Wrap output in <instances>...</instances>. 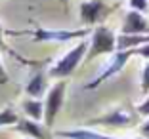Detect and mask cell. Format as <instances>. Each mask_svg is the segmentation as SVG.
I'll return each instance as SVG.
<instances>
[{
  "mask_svg": "<svg viewBox=\"0 0 149 139\" xmlns=\"http://www.w3.org/2000/svg\"><path fill=\"white\" fill-rule=\"evenodd\" d=\"M10 36H31L35 42H54V44H65L71 40H80L84 36H88L92 33L90 27L84 29H74V30H67V29H44V27H36L33 30H4Z\"/></svg>",
  "mask_w": 149,
  "mask_h": 139,
  "instance_id": "1",
  "label": "cell"
},
{
  "mask_svg": "<svg viewBox=\"0 0 149 139\" xmlns=\"http://www.w3.org/2000/svg\"><path fill=\"white\" fill-rule=\"evenodd\" d=\"M88 40H80L77 46H74L73 50H69V52L65 53V55L61 57L59 61H56L52 65V69L48 71V76H52V78H67V76H71V74L77 71V67L80 65L84 61V57H86V52H88Z\"/></svg>",
  "mask_w": 149,
  "mask_h": 139,
  "instance_id": "2",
  "label": "cell"
},
{
  "mask_svg": "<svg viewBox=\"0 0 149 139\" xmlns=\"http://www.w3.org/2000/svg\"><path fill=\"white\" fill-rule=\"evenodd\" d=\"M117 50V36L109 27H96L90 33V44H88V52L84 61H92L97 55H105L113 53Z\"/></svg>",
  "mask_w": 149,
  "mask_h": 139,
  "instance_id": "3",
  "label": "cell"
},
{
  "mask_svg": "<svg viewBox=\"0 0 149 139\" xmlns=\"http://www.w3.org/2000/svg\"><path fill=\"white\" fill-rule=\"evenodd\" d=\"M140 114L138 111H132L128 107H118V109L111 111V113L103 114V116L92 118L86 122V126H109V128H128L140 122Z\"/></svg>",
  "mask_w": 149,
  "mask_h": 139,
  "instance_id": "4",
  "label": "cell"
},
{
  "mask_svg": "<svg viewBox=\"0 0 149 139\" xmlns=\"http://www.w3.org/2000/svg\"><path fill=\"white\" fill-rule=\"evenodd\" d=\"M65 90H67L65 78H59V82H56L46 91V101H44V124L48 128H52L54 124H56V118H57V114H59V111H61V107H63Z\"/></svg>",
  "mask_w": 149,
  "mask_h": 139,
  "instance_id": "5",
  "label": "cell"
},
{
  "mask_svg": "<svg viewBox=\"0 0 149 139\" xmlns=\"http://www.w3.org/2000/svg\"><path fill=\"white\" fill-rule=\"evenodd\" d=\"M132 55H136V53H134V48L115 50V52H113V57H111V61H109V65L103 69V73L97 74L92 82H88L86 86H84V90H96L100 84H103V82H107V80H111L113 76H117V74L124 69V65L128 63V59H130Z\"/></svg>",
  "mask_w": 149,
  "mask_h": 139,
  "instance_id": "6",
  "label": "cell"
},
{
  "mask_svg": "<svg viewBox=\"0 0 149 139\" xmlns=\"http://www.w3.org/2000/svg\"><path fill=\"white\" fill-rule=\"evenodd\" d=\"M109 12H111V8L105 4V0H86V2L80 4V19L88 27L101 21Z\"/></svg>",
  "mask_w": 149,
  "mask_h": 139,
  "instance_id": "7",
  "label": "cell"
},
{
  "mask_svg": "<svg viewBox=\"0 0 149 139\" xmlns=\"http://www.w3.org/2000/svg\"><path fill=\"white\" fill-rule=\"evenodd\" d=\"M143 33H149V21L141 12L130 10L123 19L120 35H143Z\"/></svg>",
  "mask_w": 149,
  "mask_h": 139,
  "instance_id": "8",
  "label": "cell"
},
{
  "mask_svg": "<svg viewBox=\"0 0 149 139\" xmlns=\"http://www.w3.org/2000/svg\"><path fill=\"white\" fill-rule=\"evenodd\" d=\"M15 130L33 139H54V133L50 131V128L46 124H40L38 120H33V118H19L15 124Z\"/></svg>",
  "mask_w": 149,
  "mask_h": 139,
  "instance_id": "9",
  "label": "cell"
},
{
  "mask_svg": "<svg viewBox=\"0 0 149 139\" xmlns=\"http://www.w3.org/2000/svg\"><path fill=\"white\" fill-rule=\"evenodd\" d=\"M54 135L63 137V139H115V137H111V135L100 133V131H96V130H90V126L74 128V130H59Z\"/></svg>",
  "mask_w": 149,
  "mask_h": 139,
  "instance_id": "10",
  "label": "cell"
},
{
  "mask_svg": "<svg viewBox=\"0 0 149 139\" xmlns=\"http://www.w3.org/2000/svg\"><path fill=\"white\" fill-rule=\"evenodd\" d=\"M48 91V78L44 73H36L29 82L25 84V93L29 97H44V93Z\"/></svg>",
  "mask_w": 149,
  "mask_h": 139,
  "instance_id": "11",
  "label": "cell"
},
{
  "mask_svg": "<svg viewBox=\"0 0 149 139\" xmlns=\"http://www.w3.org/2000/svg\"><path fill=\"white\" fill-rule=\"evenodd\" d=\"M21 109L33 120H40L44 116V101H40L38 97H27L25 101H21Z\"/></svg>",
  "mask_w": 149,
  "mask_h": 139,
  "instance_id": "12",
  "label": "cell"
},
{
  "mask_svg": "<svg viewBox=\"0 0 149 139\" xmlns=\"http://www.w3.org/2000/svg\"><path fill=\"white\" fill-rule=\"evenodd\" d=\"M149 42V33L143 35H118L117 36V50H128V48H136L140 44Z\"/></svg>",
  "mask_w": 149,
  "mask_h": 139,
  "instance_id": "13",
  "label": "cell"
},
{
  "mask_svg": "<svg viewBox=\"0 0 149 139\" xmlns=\"http://www.w3.org/2000/svg\"><path fill=\"white\" fill-rule=\"evenodd\" d=\"M19 120L17 113L13 111V107H4V109L0 111V128L4 126H15Z\"/></svg>",
  "mask_w": 149,
  "mask_h": 139,
  "instance_id": "14",
  "label": "cell"
},
{
  "mask_svg": "<svg viewBox=\"0 0 149 139\" xmlns=\"http://www.w3.org/2000/svg\"><path fill=\"white\" fill-rule=\"evenodd\" d=\"M128 6H130V10L145 13L149 10V0H128Z\"/></svg>",
  "mask_w": 149,
  "mask_h": 139,
  "instance_id": "15",
  "label": "cell"
},
{
  "mask_svg": "<svg viewBox=\"0 0 149 139\" xmlns=\"http://www.w3.org/2000/svg\"><path fill=\"white\" fill-rule=\"evenodd\" d=\"M141 91H143L145 95L149 93V59L143 65V73H141Z\"/></svg>",
  "mask_w": 149,
  "mask_h": 139,
  "instance_id": "16",
  "label": "cell"
},
{
  "mask_svg": "<svg viewBox=\"0 0 149 139\" xmlns=\"http://www.w3.org/2000/svg\"><path fill=\"white\" fill-rule=\"evenodd\" d=\"M134 53H136V55H140V57H143V59L147 61L149 59V42L136 46V48H134Z\"/></svg>",
  "mask_w": 149,
  "mask_h": 139,
  "instance_id": "17",
  "label": "cell"
},
{
  "mask_svg": "<svg viewBox=\"0 0 149 139\" xmlns=\"http://www.w3.org/2000/svg\"><path fill=\"white\" fill-rule=\"evenodd\" d=\"M136 111H138V114H140V116H149V97L143 101V103L138 105Z\"/></svg>",
  "mask_w": 149,
  "mask_h": 139,
  "instance_id": "18",
  "label": "cell"
},
{
  "mask_svg": "<svg viewBox=\"0 0 149 139\" xmlns=\"http://www.w3.org/2000/svg\"><path fill=\"white\" fill-rule=\"evenodd\" d=\"M140 133H141L143 139H149V120H145L143 124L140 126Z\"/></svg>",
  "mask_w": 149,
  "mask_h": 139,
  "instance_id": "19",
  "label": "cell"
},
{
  "mask_svg": "<svg viewBox=\"0 0 149 139\" xmlns=\"http://www.w3.org/2000/svg\"><path fill=\"white\" fill-rule=\"evenodd\" d=\"M6 82H8V73H6L4 65H2V59H0V84L4 86Z\"/></svg>",
  "mask_w": 149,
  "mask_h": 139,
  "instance_id": "20",
  "label": "cell"
},
{
  "mask_svg": "<svg viewBox=\"0 0 149 139\" xmlns=\"http://www.w3.org/2000/svg\"><path fill=\"white\" fill-rule=\"evenodd\" d=\"M2 35H4V27L0 25V48H2V50H6V52H10V48L4 44V40H2Z\"/></svg>",
  "mask_w": 149,
  "mask_h": 139,
  "instance_id": "21",
  "label": "cell"
},
{
  "mask_svg": "<svg viewBox=\"0 0 149 139\" xmlns=\"http://www.w3.org/2000/svg\"><path fill=\"white\" fill-rule=\"evenodd\" d=\"M115 139H117V137H115ZM128 139H143V137H128Z\"/></svg>",
  "mask_w": 149,
  "mask_h": 139,
  "instance_id": "22",
  "label": "cell"
},
{
  "mask_svg": "<svg viewBox=\"0 0 149 139\" xmlns=\"http://www.w3.org/2000/svg\"><path fill=\"white\" fill-rule=\"evenodd\" d=\"M61 2H63V4H67V0H61Z\"/></svg>",
  "mask_w": 149,
  "mask_h": 139,
  "instance_id": "23",
  "label": "cell"
},
{
  "mask_svg": "<svg viewBox=\"0 0 149 139\" xmlns=\"http://www.w3.org/2000/svg\"><path fill=\"white\" fill-rule=\"evenodd\" d=\"M29 139H33V137H29Z\"/></svg>",
  "mask_w": 149,
  "mask_h": 139,
  "instance_id": "24",
  "label": "cell"
}]
</instances>
